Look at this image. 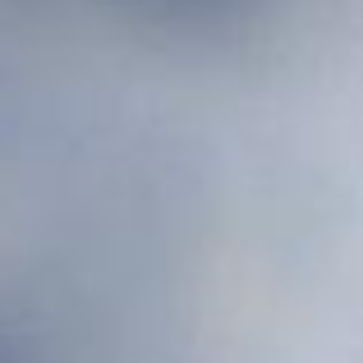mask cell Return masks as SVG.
<instances>
[{"label": "cell", "instance_id": "1", "mask_svg": "<svg viewBox=\"0 0 363 363\" xmlns=\"http://www.w3.org/2000/svg\"><path fill=\"white\" fill-rule=\"evenodd\" d=\"M5 5H79V9H147V14H212L253 0H5Z\"/></svg>", "mask_w": 363, "mask_h": 363}]
</instances>
